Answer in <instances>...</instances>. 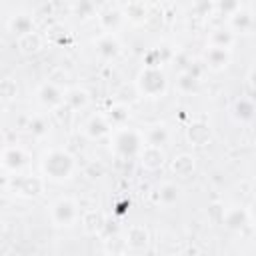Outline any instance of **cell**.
<instances>
[{"instance_id":"obj_1","label":"cell","mask_w":256,"mask_h":256,"mask_svg":"<svg viewBox=\"0 0 256 256\" xmlns=\"http://www.w3.org/2000/svg\"><path fill=\"white\" fill-rule=\"evenodd\" d=\"M40 170L48 180H70L76 170V158L64 148H48L40 158Z\"/></svg>"},{"instance_id":"obj_2","label":"cell","mask_w":256,"mask_h":256,"mask_svg":"<svg viewBox=\"0 0 256 256\" xmlns=\"http://www.w3.org/2000/svg\"><path fill=\"white\" fill-rule=\"evenodd\" d=\"M166 88H168V80L160 68L144 66L136 78V90H138V94H142L146 98H160V96H164Z\"/></svg>"},{"instance_id":"obj_3","label":"cell","mask_w":256,"mask_h":256,"mask_svg":"<svg viewBox=\"0 0 256 256\" xmlns=\"http://www.w3.org/2000/svg\"><path fill=\"white\" fill-rule=\"evenodd\" d=\"M114 152L122 158H134V156H140L142 148L146 146L144 144V136L142 132L138 130H132V128H120L116 134H114Z\"/></svg>"},{"instance_id":"obj_4","label":"cell","mask_w":256,"mask_h":256,"mask_svg":"<svg viewBox=\"0 0 256 256\" xmlns=\"http://www.w3.org/2000/svg\"><path fill=\"white\" fill-rule=\"evenodd\" d=\"M48 216H50V222H52L54 226L70 228V226H74V224L78 222L80 210H78V204H76L72 198L62 196V198H58V200L52 202Z\"/></svg>"},{"instance_id":"obj_5","label":"cell","mask_w":256,"mask_h":256,"mask_svg":"<svg viewBox=\"0 0 256 256\" xmlns=\"http://www.w3.org/2000/svg\"><path fill=\"white\" fill-rule=\"evenodd\" d=\"M36 98L48 110H58V108H62L66 104V92L56 82H52V80H46V82H42L38 86Z\"/></svg>"},{"instance_id":"obj_6","label":"cell","mask_w":256,"mask_h":256,"mask_svg":"<svg viewBox=\"0 0 256 256\" xmlns=\"http://www.w3.org/2000/svg\"><path fill=\"white\" fill-rule=\"evenodd\" d=\"M28 162V154L20 146H6L2 150V168L6 172H20Z\"/></svg>"},{"instance_id":"obj_7","label":"cell","mask_w":256,"mask_h":256,"mask_svg":"<svg viewBox=\"0 0 256 256\" xmlns=\"http://www.w3.org/2000/svg\"><path fill=\"white\" fill-rule=\"evenodd\" d=\"M110 128H112V124H110L108 116H104V114H94V116H90V118L86 120V124H84V134H86L90 140H100V138H104L106 134H110Z\"/></svg>"},{"instance_id":"obj_8","label":"cell","mask_w":256,"mask_h":256,"mask_svg":"<svg viewBox=\"0 0 256 256\" xmlns=\"http://www.w3.org/2000/svg\"><path fill=\"white\" fill-rule=\"evenodd\" d=\"M120 42L114 34H108L104 32L98 40H96V54L102 58V60H114L118 54H120Z\"/></svg>"},{"instance_id":"obj_9","label":"cell","mask_w":256,"mask_h":256,"mask_svg":"<svg viewBox=\"0 0 256 256\" xmlns=\"http://www.w3.org/2000/svg\"><path fill=\"white\" fill-rule=\"evenodd\" d=\"M204 60H206V66L210 70H224L228 64H230V50L228 48H218V46H210L206 52H204Z\"/></svg>"},{"instance_id":"obj_10","label":"cell","mask_w":256,"mask_h":256,"mask_svg":"<svg viewBox=\"0 0 256 256\" xmlns=\"http://www.w3.org/2000/svg\"><path fill=\"white\" fill-rule=\"evenodd\" d=\"M148 240H150V234L144 226L140 224H134L126 230V248L134 250V252H140L148 246Z\"/></svg>"},{"instance_id":"obj_11","label":"cell","mask_w":256,"mask_h":256,"mask_svg":"<svg viewBox=\"0 0 256 256\" xmlns=\"http://www.w3.org/2000/svg\"><path fill=\"white\" fill-rule=\"evenodd\" d=\"M14 188L20 196L34 198L42 192V180L36 178V176H18L16 182H14Z\"/></svg>"},{"instance_id":"obj_12","label":"cell","mask_w":256,"mask_h":256,"mask_svg":"<svg viewBox=\"0 0 256 256\" xmlns=\"http://www.w3.org/2000/svg\"><path fill=\"white\" fill-rule=\"evenodd\" d=\"M138 158H140L142 168L146 170H158L164 164V152L162 148H156V146H144Z\"/></svg>"},{"instance_id":"obj_13","label":"cell","mask_w":256,"mask_h":256,"mask_svg":"<svg viewBox=\"0 0 256 256\" xmlns=\"http://www.w3.org/2000/svg\"><path fill=\"white\" fill-rule=\"evenodd\" d=\"M232 116L238 122H252L256 118V106H254V102L252 100H246V98H238L232 104Z\"/></svg>"},{"instance_id":"obj_14","label":"cell","mask_w":256,"mask_h":256,"mask_svg":"<svg viewBox=\"0 0 256 256\" xmlns=\"http://www.w3.org/2000/svg\"><path fill=\"white\" fill-rule=\"evenodd\" d=\"M142 136H144V144L146 146L160 148L168 140V128L164 124H154V126H148L146 132H142Z\"/></svg>"},{"instance_id":"obj_15","label":"cell","mask_w":256,"mask_h":256,"mask_svg":"<svg viewBox=\"0 0 256 256\" xmlns=\"http://www.w3.org/2000/svg\"><path fill=\"white\" fill-rule=\"evenodd\" d=\"M178 198H180V188L174 182H164L156 190V202L162 206H172L178 202Z\"/></svg>"},{"instance_id":"obj_16","label":"cell","mask_w":256,"mask_h":256,"mask_svg":"<svg viewBox=\"0 0 256 256\" xmlns=\"http://www.w3.org/2000/svg\"><path fill=\"white\" fill-rule=\"evenodd\" d=\"M16 44H18V50H20L22 54H36V52H40L44 40H42V36H40L38 32H30V34L20 36V38L16 40Z\"/></svg>"},{"instance_id":"obj_17","label":"cell","mask_w":256,"mask_h":256,"mask_svg":"<svg viewBox=\"0 0 256 256\" xmlns=\"http://www.w3.org/2000/svg\"><path fill=\"white\" fill-rule=\"evenodd\" d=\"M222 220H224V224H226L230 230H240V228H244V224L248 222V212L234 206V208L224 210Z\"/></svg>"},{"instance_id":"obj_18","label":"cell","mask_w":256,"mask_h":256,"mask_svg":"<svg viewBox=\"0 0 256 256\" xmlns=\"http://www.w3.org/2000/svg\"><path fill=\"white\" fill-rule=\"evenodd\" d=\"M8 28L10 32H14L18 38L24 36V34H30L34 32V22L28 14H18V16H12L10 22H8Z\"/></svg>"},{"instance_id":"obj_19","label":"cell","mask_w":256,"mask_h":256,"mask_svg":"<svg viewBox=\"0 0 256 256\" xmlns=\"http://www.w3.org/2000/svg\"><path fill=\"white\" fill-rule=\"evenodd\" d=\"M88 102H90V96H88L86 90H82V88L66 90V106L70 110H82V108L88 106Z\"/></svg>"},{"instance_id":"obj_20","label":"cell","mask_w":256,"mask_h":256,"mask_svg":"<svg viewBox=\"0 0 256 256\" xmlns=\"http://www.w3.org/2000/svg\"><path fill=\"white\" fill-rule=\"evenodd\" d=\"M194 164H196V162H194V156H190V154H178V156L172 160L170 168H172V172H174L176 176L186 178L188 174H192Z\"/></svg>"},{"instance_id":"obj_21","label":"cell","mask_w":256,"mask_h":256,"mask_svg":"<svg viewBox=\"0 0 256 256\" xmlns=\"http://www.w3.org/2000/svg\"><path fill=\"white\" fill-rule=\"evenodd\" d=\"M198 82H200V76L192 74L190 70H184V72L178 76L176 86H178V90H180V92H184V94H192V92H196Z\"/></svg>"},{"instance_id":"obj_22","label":"cell","mask_w":256,"mask_h":256,"mask_svg":"<svg viewBox=\"0 0 256 256\" xmlns=\"http://www.w3.org/2000/svg\"><path fill=\"white\" fill-rule=\"evenodd\" d=\"M188 140H190L192 144H196V146L206 144V142L210 140V130H208V126L202 124V122L192 124V126L188 128Z\"/></svg>"},{"instance_id":"obj_23","label":"cell","mask_w":256,"mask_h":256,"mask_svg":"<svg viewBox=\"0 0 256 256\" xmlns=\"http://www.w3.org/2000/svg\"><path fill=\"white\" fill-rule=\"evenodd\" d=\"M102 226H104V218H102L100 212L90 210V212H86V214L82 216V228H84L88 234H96V232H100Z\"/></svg>"},{"instance_id":"obj_24","label":"cell","mask_w":256,"mask_h":256,"mask_svg":"<svg viewBox=\"0 0 256 256\" xmlns=\"http://www.w3.org/2000/svg\"><path fill=\"white\" fill-rule=\"evenodd\" d=\"M232 32L230 30H214L210 34V46H218V48H228L230 50V44H232Z\"/></svg>"},{"instance_id":"obj_25","label":"cell","mask_w":256,"mask_h":256,"mask_svg":"<svg viewBox=\"0 0 256 256\" xmlns=\"http://www.w3.org/2000/svg\"><path fill=\"white\" fill-rule=\"evenodd\" d=\"M108 120H110L112 126H122V124L128 120V106H126V104H114V106L110 108Z\"/></svg>"},{"instance_id":"obj_26","label":"cell","mask_w":256,"mask_h":256,"mask_svg":"<svg viewBox=\"0 0 256 256\" xmlns=\"http://www.w3.org/2000/svg\"><path fill=\"white\" fill-rule=\"evenodd\" d=\"M28 130L32 136H46L48 134V122L44 116H32L30 122H28Z\"/></svg>"},{"instance_id":"obj_27","label":"cell","mask_w":256,"mask_h":256,"mask_svg":"<svg viewBox=\"0 0 256 256\" xmlns=\"http://www.w3.org/2000/svg\"><path fill=\"white\" fill-rule=\"evenodd\" d=\"M120 18H122V14H120L118 10H112V12H108V14H100V16H98L102 28H104L108 34H112V30H114L116 24L120 22Z\"/></svg>"},{"instance_id":"obj_28","label":"cell","mask_w":256,"mask_h":256,"mask_svg":"<svg viewBox=\"0 0 256 256\" xmlns=\"http://www.w3.org/2000/svg\"><path fill=\"white\" fill-rule=\"evenodd\" d=\"M232 26L234 28H240V30H246V28H250L252 26V18H250V14H246V12H242L240 8H238V12L236 14H232Z\"/></svg>"},{"instance_id":"obj_29","label":"cell","mask_w":256,"mask_h":256,"mask_svg":"<svg viewBox=\"0 0 256 256\" xmlns=\"http://www.w3.org/2000/svg\"><path fill=\"white\" fill-rule=\"evenodd\" d=\"M0 94H2L4 102L12 100V98L16 96V82H14L12 78H4L2 84H0Z\"/></svg>"},{"instance_id":"obj_30","label":"cell","mask_w":256,"mask_h":256,"mask_svg":"<svg viewBox=\"0 0 256 256\" xmlns=\"http://www.w3.org/2000/svg\"><path fill=\"white\" fill-rule=\"evenodd\" d=\"M246 212H248V220H252V222L256 224V200L250 204V208H248Z\"/></svg>"},{"instance_id":"obj_31","label":"cell","mask_w":256,"mask_h":256,"mask_svg":"<svg viewBox=\"0 0 256 256\" xmlns=\"http://www.w3.org/2000/svg\"><path fill=\"white\" fill-rule=\"evenodd\" d=\"M248 82H250V86L252 88H256V64L250 68V72H248Z\"/></svg>"},{"instance_id":"obj_32","label":"cell","mask_w":256,"mask_h":256,"mask_svg":"<svg viewBox=\"0 0 256 256\" xmlns=\"http://www.w3.org/2000/svg\"><path fill=\"white\" fill-rule=\"evenodd\" d=\"M104 256H122V254H118V252H108V254H104Z\"/></svg>"}]
</instances>
